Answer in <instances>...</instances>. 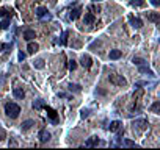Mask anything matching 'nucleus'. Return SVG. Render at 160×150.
Wrapping results in <instances>:
<instances>
[{"instance_id":"nucleus-1","label":"nucleus","mask_w":160,"mask_h":150,"mask_svg":"<svg viewBox=\"0 0 160 150\" xmlns=\"http://www.w3.org/2000/svg\"><path fill=\"white\" fill-rule=\"evenodd\" d=\"M5 113H6V116L8 117H11V119H16L17 116H19V113H21V106L17 105V103H6L5 105Z\"/></svg>"},{"instance_id":"nucleus-2","label":"nucleus","mask_w":160,"mask_h":150,"mask_svg":"<svg viewBox=\"0 0 160 150\" xmlns=\"http://www.w3.org/2000/svg\"><path fill=\"white\" fill-rule=\"evenodd\" d=\"M108 80H110V83L115 85V86H126L127 85V80L122 75H118V74L108 75Z\"/></svg>"},{"instance_id":"nucleus-3","label":"nucleus","mask_w":160,"mask_h":150,"mask_svg":"<svg viewBox=\"0 0 160 150\" xmlns=\"http://www.w3.org/2000/svg\"><path fill=\"white\" fill-rule=\"evenodd\" d=\"M132 125H134V130H137V131H143L146 127H148V120H146V119H137Z\"/></svg>"},{"instance_id":"nucleus-4","label":"nucleus","mask_w":160,"mask_h":150,"mask_svg":"<svg viewBox=\"0 0 160 150\" xmlns=\"http://www.w3.org/2000/svg\"><path fill=\"white\" fill-rule=\"evenodd\" d=\"M80 66L85 67V69H90L91 66H93V60H91L90 55H82L80 58Z\"/></svg>"},{"instance_id":"nucleus-5","label":"nucleus","mask_w":160,"mask_h":150,"mask_svg":"<svg viewBox=\"0 0 160 150\" xmlns=\"http://www.w3.org/2000/svg\"><path fill=\"white\" fill-rule=\"evenodd\" d=\"M46 108V113H47V117L52 122H57L58 120V114H57V111L53 110V108H50V106H44Z\"/></svg>"},{"instance_id":"nucleus-6","label":"nucleus","mask_w":160,"mask_h":150,"mask_svg":"<svg viewBox=\"0 0 160 150\" xmlns=\"http://www.w3.org/2000/svg\"><path fill=\"white\" fill-rule=\"evenodd\" d=\"M99 144H102V142L97 139V136H91V138H88L85 142L86 147H96V145H99Z\"/></svg>"},{"instance_id":"nucleus-7","label":"nucleus","mask_w":160,"mask_h":150,"mask_svg":"<svg viewBox=\"0 0 160 150\" xmlns=\"http://www.w3.org/2000/svg\"><path fill=\"white\" fill-rule=\"evenodd\" d=\"M146 17H148V20L154 22V24L160 22V13H146Z\"/></svg>"},{"instance_id":"nucleus-8","label":"nucleus","mask_w":160,"mask_h":150,"mask_svg":"<svg viewBox=\"0 0 160 150\" xmlns=\"http://www.w3.org/2000/svg\"><path fill=\"white\" fill-rule=\"evenodd\" d=\"M129 22H130V25L134 27V28H141V27H143V22H141V19H138V17L130 16L129 17Z\"/></svg>"},{"instance_id":"nucleus-9","label":"nucleus","mask_w":160,"mask_h":150,"mask_svg":"<svg viewBox=\"0 0 160 150\" xmlns=\"http://www.w3.org/2000/svg\"><path fill=\"white\" fill-rule=\"evenodd\" d=\"M80 14H82V8H80V6H77V8H74V10L71 11V14H69V19L75 20V19H79V17H80Z\"/></svg>"},{"instance_id":"nucleus-10","label":"nucleus","mask_w":160,"mask_h":150,"mask_svg":"<svg viewBox=\"0 0 160 150\" xmlns=\"http://www.w3.org/2000/svg\"><path fill=\"white\" fill-rule=\"evenodd\" d=\"M122 56V52L121 50H110V53H108V58H110V60H119V58Z\"/></svg>"},{"instance_id":"nucleus-11","label":"nucleus","mask_w":160,"mask_h":150,"mask_svg":"<svg viewBox=\"0 0 160 150\" xmlns=\"http://www.w3.org/2000/svg\"><path fill=\"white\" fill-rule=\"evenodd\" d=\"M138 72H141V74H148L149 77H155V74L152 70L149 69L148 66H144V64H141V66H138Z\"/></svg>"},{"instance_id":"nucleus-12","label":"nucleus","mask_w":160,"mask_h":150,"mask_svg":"<svg viewBox=\"0 0 160 150\" xmlns=\"http://www.w3.org/2000/svg\"><path fill=\"white\" fill-rule=\"evenodd\" d=\"M35 38H36L35 30H25V31H24V39H25V41H33Z\"/></svg>"},{"instance_id":"nucleus-13","label":"nucleus","mask_w":160,"mask_h":150,"mask_svg":"<svg viewBox=\"0 0 160 150\" xmlns=\"http://www.w3.org/2000/svg\"><path fill=\"white\" fill-rule=\"evenodd\" d=\"M50 139V133L47 130H41L39 131V141L41 142H47V141Z\"/></svg>"},{"instance_id":"nucleus-14","label":"nucleus","mask_w":160,"mask_h":150,"mask_svg":"<svg viewBox=\"0 0 160 150\" xmlns=\"http://www.w3.org/2000/svg\"><path fill=\"white\" fill-rule=\"evenodd\" d=\"M119 128H122V124L119 120H113V122H110V131H113V133H116Z\"/></svg>"},{"instance_id":"nucleus-15","label":"nucleus","mask_w":160,"mask_h":150,"mask_svg":"<svg viewBox=\"0 0 160 150\" xmlns=\"http://www.w3.org/2000/svg\"><path fill=\"white\" fill-rule=\"evenodd\" d=\"M38 49H39V45L36 44V42H31V41H28V45H27V50H28V53H35V52H38Z\"/></svg>"},{"instance_id":"nucleus-16","label":"nucleus","mask_w":160,"mask_h":150,"mask_svg":"<svg viewBox=\"0 0 160 150\" xmlns=\"http://www.w3.org/2000/svg\"><path fill=\"white\" fill-rule=\"evenodd\" d=\"M13 95H14L16 99H21V100H22V99L25 97V92H24L21 88H14V89H13Z\"/></svg>"},{"instance_id":"nucleus-17","label":"nucleus","mask_w":160,"mask_h":150,"mask_svg":"<svg viewBox=\"0 0 160 150\" xmlns=\"http://www.w3.org/2000/svg\"><path fill=\"white\" fill-rule=\"evenodd\" d=\"M47 8H46V6H38V8H36V16H38V17H41V19H43V17L46 16V14H47Z\"/></svg>"},{"instance_id":"nucleus-18","label":"nucleus","mask_w":160,"mask_h":150,"mask_svg":"<svg viewBox=\"0 0 160 150\" xmlns=\"http://www.w3.org/2000/svg\"><path fill=\"white\" fill-rule=\"evenodd\" d=\"M33 125H35V120H31V119H28V120H25V122H22V124H21L22 130H30Z\"/></svg>"},{"instance_id":"nucleus-19","label":"nucleus","mask_w":160,"mask_h":150,"mask_svg":"<svg viewBox=\"0 0 160 150\" xmlns=\"http://www.w3.org/2000/svg\"><path fill=\"white\" fill-rule=\"evenodd\" d=\"M68 89H69L71 92H72V91H74V92H80L82 86L80 85H75V83H69V85H68Z\"/></svg>"},{"instance_id":"nucleus-20","label":"nucleus","mask_w":160,"mask_h":150,"mask_svg":"<svg viewBox=\"0 0 160 150\" xmlns=\"http://www.w3.org/2000/svg\"><path fill=\"white\" fill-rule=\"evenodd\" d=\"M94 20H96V17L93 13H86L85 14V24H93Z\"/></svg>"},{"instance_id":"nucleus-21","label":"nucleus","mask_w":160,"mask_h":150,"mask_svg":"<svg viewBox=\"0 0 160 150\" xmlns=\"http://www.w3.org/2000/svg\"><path fill=\"white\" fill-rule=\"evenodd\" d=\"M10 27V17H5L3 20H0V30H6Z\"/></svg>"},{"instance_id":"nucleus-22","label":"nucleus","mask_w":160,"mask_h":150,"mask_svg":"<svg viewBox=\"0 0 160 150\" xmlns=\"http://www.w3.org/2000/svg\"><path fill=\"white\" fill-rule=\"evenodd\" d=\"M151 111L155 113V114H159L160 113V102H154L152 105H151Z\"/></svg>"},{"instance_id":"nucleus-23","label":"nucleus","mask_w":160,"mask_h":150,"mask_svg":"<svg viewBox=\"0 0 160 150\" xmlns=\"http://www.w3.org/2000/svg\"><path fill=\"white\" fill-rule=\"evenodd\" d=\"M132 63L137 66H141V64H146V61L143 60V58H140V56H134V60H132Z\"/></svg>"},{"instance_id":"nucleus-24","label":"nucleus","mask_w":160,"mask_h":150,"mask_svg":"<svg viewBox=\"0 0 160 150\" xmlns=\"http://www.w3.org/2000/svg\"><path fill=\"white\" fill-rule=\"evenodd\" d=\"M2 16L11 17V10H8V8H0V17Z\"/></svg>"},{"instance_id":"nucleus-25","label":"nucleus","mask_w":160,"mask_h":150,"mask_svg":"<svg viewBox=\"0 0 160 150\" xmlns=\"http://www.w3.org/2000/svg\"><path fill=\"white\" fill-rule=\"evenodd\" d=\"M132 6H144V0H130Z\"/></svg>"},{"instance_id":"nucleus-26","label":"nucleus","mask_w":160,"mask_h":150,"mask_svg":"<svg viewBox=\"0 0 160 150\" xmlns=\"http://www.w3.org/2000/svg\"><path fill=\"white\" fill-rule=\"evenodd\" d=\"M44 106V102H43V100H36V102L33 103V108H35V110H39V108H43Z\"/></svg>"},{"instance_id":"nucleus-27","label":"nucleus","mask_w":160,"mask_h":150,"mask_svg":"<svg viewBox=\"0 0 160 150\" xmlns=\"http://www.w3.org/2000/svg\"><path fill=\"white\" fill-rule=\"evenodd\" d=\"M35 67H36V69H43V67H44V60L35 61Z\"/></svg>"},{"instance_id":"nucleus-28","label":"nucleus","mask_w":160,"mask_h":150,"mask_svg":"<svg viewBox=\"0 0 160 150\" xmlns=\"http://www.w3.org/2000/svg\"><path fill=\"white\" fill-rule=\"evenodd\" d=\"M124 145H127V147H138V145H137L134 141H130V139H126L124 141Z\"/></svg>"},{"instance_id":"nucleus-29","label":"nucleus","mask_w":160,"mask_h":150,"mask_svg":"<svg viewBox=\"0 0 160 150\" xmlns=\"http://www.w3.org/2000/svg\"><path fill=\"white\" fill-rule=\"evenodd\" d=\"M68 67H69V70H75V67H77V63L74 60H69V64H68Z\"/></svg>"},{"instance_id":"nucleus-30","label":"nucleus","mask_w":160,"mask_h":150,"mask_svg":"<svg viewBox=\"0 0 160 150\" xmlns=\"http://www.w3.org/2000/svg\"><path fill=\"white\" fill-rule=\"evenodd\" d=\"M8 49H11V44H0V50L2 52H6Z\"/></svg>"},{"instance_id":"nucleus-31","label":"nucleus","mask_w":160,"mask_h":150,"mask_svg":"<svg viewBox=\"0 0 160 150\" xmlns=\"http://www.w3.org/2000/svg\"><path fill=\"white\" fill-rule=\"evenodd\" d=\"M5 138H6V131L3 130V128H0V141H3Z\"/></svg>"},{"instance_id":"nucleus-32","label":"nucleus","mask_w":160,"mask_h":150,"mask_svg":"<svg viewBox=\"0 0 160 150\" xmlns=\"http://www.w3.org/2000/svg\"><path fill=\"white\" fill-rule=\"evenodd\" d=\"M141 95H143V91L140 89V91H137V94H134V99H135V100H138Z\"/></svg>"},{"instance_id":"nucleus-33","label":"nucleus","mask_w":160,"mask_h":150,"mask_svg":"<svg viewBox=\"0 0 160 150\" xmlns=\"http://www.w3.org/2000/svg\"><path fill=\"white\" fill-rule=\"evenodd\" d=\"M58 97H61V99H72L71 95H68V94H65V92H58Z\"/></svg>"},{"instance_id":"nucleus-34","label":"nucleus","mask_w":160,"mask_h":150,"mask_svg":"<svg viewBox=\"0 0 160 150\" xmlns=\"http://www.w3.org/2000/svg\"><path fill=\"white\" fill-rule=\"evenodd\" d=\"M88 114H90V110H82V117H83V119H85V117H88Z\"/></svg>"},{"instance_id":"nucleus-35","label":"nucleus","mask_w":160,"mask_h":150,"mask_svg":"<svg viewBox=\"0 0 160 150\" xmlns=\"http://www.w3.org/2000/svg\"><path fill=\"white\" fill-rule=\"evenodd\" d=\"M68 35H69L68 31H65V33H63V39H61V44H63V45H66V36H68Z\"/></svg>"},{"instance_id":"nucleus-36","label":"nucleus","mask_w":160,"mask_h":150,"mask_svg":"<svg viewBox=\"0 0 160 150\" xmlns=\"http://www.w3.org/2000/svg\"><path fill=\"white\" fill-rule=\"evenodd\" d=\"M90 10H91V11H94V13H99V11H100V8H99V6H96V5H93V6L90 8Z\"/></svg>"},{"instance_id":"nucleus-37","label":"nucleus","mask_w":160,"mask_h":150,"mask_svg":"<svg viewBox=\"0 0 160 150\" xmlns=\"http://www.w3.org/2000/svg\"><path fill=\"white\" fill-rule=\"evenodd\" d=\"M151 3H152L154 6H160V0H149Z\"/></svg>"},{"instance_id":"nucleus-38","label":"nucleus","mask_w":160,"mask_h":150,"mask_svg":"<svg viewBox=\"0 0 160 150\" xmlns=\"http://www.w3.org/2000/svg\"><path fill=\"white\" fill-rule=\"evenodd\" d=\"M24 60H25V53L21 52V53H19V61H24Z\"/></svg>"},{"instance_id":"nucleus-39","label":"nucleus","mask_w":160,"mask_h":150,"mask_svg":"<svg viewBox=\"0 0 160 150\" xmlns=\"http://www.w3.org/2000/svg\"><path fill=\"white\" fill-rule=\"evenodd\" d=\"M94 2H100V0H94Z\"/></svg>"}]
</instances>
